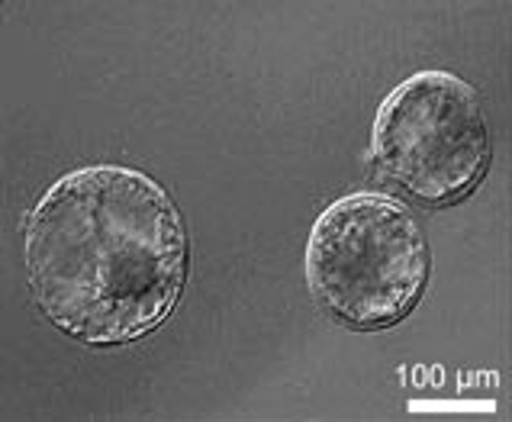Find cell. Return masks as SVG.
I'll return each mask as SVG.
<instances>
[{
    "label": "cell",
    "instance_id": "1",
    "mask_svg": "<svg viewBox=\"0 0 512 422\" xmlns=\"http://www.w3.org/2000/svg\"><path fill=\"white\" fill-rule=\"evenodd\" d=\"M26 284L55 329L126 345L171 316L187 281L178 203L133 165H84L36 200L23 226Z\"/></svg>",
    "mask_w": 512,
    "mask_h": 422
},
{
    "label": "cell",
    "instance_id": "2",
    "mask_svg": "<svg viewBox=\"0 0 512 422\" xmlns=\"http://www.w3.org/2000/svg\"><path fill=\"white\" fill-rule=\"evenodd\" d=\"M432 255L413 210L358 191L316 216L306 239V284L335 323L355 332L397 326L429 284Z\"/></svg>",
    "mask_w": 512,
    "mask_h": 422
},
{
    "label": "cell",
    "instance_id": "3",
    "mask_svg": "<svg viewBox=\"0 0 512 422\" xmlns=\"http://www.w3.org/2000/svg\"><path fill=\"white\" fill-rule=\"evenodd\" d=\"M371 158L387 181L429 210L471 197L493 162L490 123L477 91L442 68L416 71L377 107Z\"/></svg>",
    "mask_w": 512,
    "mask_h": 422
}]
</instances>
